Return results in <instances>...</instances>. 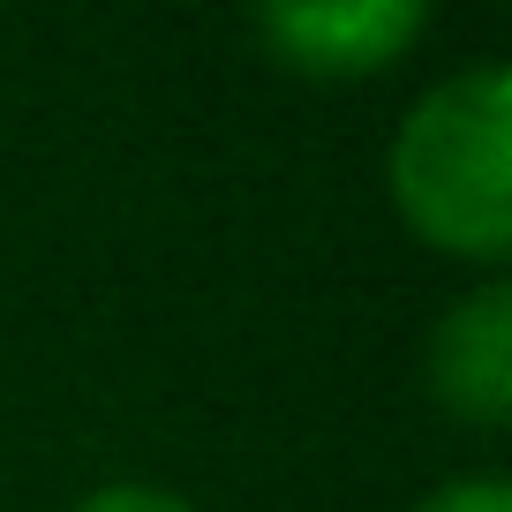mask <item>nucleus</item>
<instances>
[{
    "label": "nucleus",
    "instance_id": "f257e3e1",
    "mask_svg": "<svg viewBox=\"0 0 512 512\" xmlns=\"http://www.w3.org/2000/svg\"><path fill=\"white\" fill-rule=\"evenodd\" d=\"M392 196L407 226L445 256L497 264L512 249V76L475 61L430 83L392 136Z\"/></svg>",
    "mask_w": 512,
    "mask_h": 512
},
{
    "label": "nucleus",
    "instance_id": "f03ea898",
    "mask_svg": "<svg viewBox=\"0 0 512 512\" xmlns=\"http://www.w3.org/2000/svg\"><path fill=\"white\" fill-rule=\"evenodd\" d=\"M256 31L309 76H369L422 38V0H279Z\"/></svg>",
    "mask_w": 512,
    "mask_h": 512
},
{
    "label": "nucleus",
    "instance_id": "7ed1b4c3",
    "mask_svg": "<svg viewBox=\"0 0 512 512\" xmlns=\"http://www.w3.org/2000/svg\"><path fill=\"white\" fill-rule=\"evenodd\" d=\"M430 392L475 430L512 415V287L482 279L467 302H452L430 332Z\"/></svg>",
    "mask_w": 512,
    "mask_h": 512
},
{
    "label": "nucleus",
    "instance_id": "20e7f679",
    "mask_svg": "<svg viewBox=\"0 0 512 512\" xmlns=\"http://www.w3.org/2000/svg\"><path fill=\"white\" fill-rule=\"evenodd\" d=\"M76 512H196L189 497L159 490V482H106V490H91Z\"/></svg>",
    "mask_w": 512,
    "mask_h": 512
},
{
    "label": "nucleus",
    "instance_id": "39448f33",
    "mask_svg": "<svg viewBox=\"0 0 512 512\" xmlns=\"http://www.w3.org/2000/svg\"><path fill=\"white\" fill-rule=\"evenodd\" d=\"M415 512H512V490L497 475H467V482H445V490H430Z\"/></svg>",
    "mask_w": 512,
    "mask_h": 512
}]
</instances>
